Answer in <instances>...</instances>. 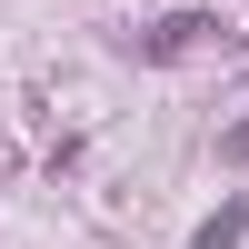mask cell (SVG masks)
Listing matches in <instances>:
<instances>
[{
    "label": "cell",
    "mask_w": 249,
    "mask_h": 249,
    "mask_svg": "<svg viewBox=\"0 0 249 249\" xmlns=\"http://www.w3.org/2000/svg\"><path fill=\"white\" fill-rule=\"evenodd\" d=\"M199 40H219V20H199V10H190V20H160L140 50H150V60H179V50H199Z\"/></svg>",
    "instance_id": "obj_1"
},
{
    "label": "cell",
    "mask_w": 249,
    "mask_h": 249,
    "mask_svg": "<svg viewBox=\"0 0 249 249\" xmlns=\"http://www.w3.org/2000/svg\"><path fill=\"white\" fill-rule=\"evenodd\" d=\"M239 230H249V199H219V210L199 219V239H190V249H239Z\"/></svg>",
    "instance_id": "obj_2"
},
{
    "label": "cell",
    "mask_w": 249,
    "mask_h": 249,
    "mask_svg": "<svg viewBox=\"0 0 249 249\" xmlns=\"http://www.w3.org/2000/svg\"><path fill=\"white\" fill-rule=\"evenodd\" d=\"M230 160H249V120H239V130H230Z\"/></svg>",
    "instance_id": "obj_3"
}]
</instances>
